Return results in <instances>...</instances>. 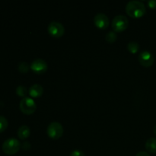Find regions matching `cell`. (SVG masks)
I'll return each instance as SVG.
<instances>
[{
    "label": "cell",
    "mask_w": 156,
    "mask_h": 156,
    "mask_svg": "<svg viewBox=\"0 0 156 156\" xmlns=\"http://www.w3.org/2000/svg\"><path fill=\"white\" fill-rule=\"evenodd\" d=\"M126 12L132 18H138L146 14V8L142 1L131 0L126 4Z\"/></svg>",
    "instance_id": "obj_1"
},
{
    "label": "cell",
    "mask_w": 156,
    "mask_h": 156,
    "mask_svg": "<svg viewBox=\"0 0 156 156\" xmlns=\"http://www.w3.org/2000/svg\"><path fill=\"white\" fill-rule=\"evenodd\" d=\"M2 151L4 153L7 155H15L21 149V143L19 140L15 138H9L5 140L2 146Z\"/></svg>",
    "instance_id": "obj_2"
},
{
    "label": "cell",
    "mask_w": 156,
    "mask_h": 156,
    "mask_svg": "<svg viewBox=\"0 0 156 156\" xmlns=\"http://www.w3.org/2000/svg\"><path fill=\"white\" fill-rule=\"evenodd\" d=\"M111 25L112 28L114 29V31H123L127 28L129 25V20L125 15H118L113 18Z\"/></svg>",
    "instance_id": "obj_3"
},
{
    "label": "cell",
    "mask_w": 156,
    "mask_h": 156,
    "mask_svg": "<svg viewBox=\"0 0 156 156\" xmlns=\"http://www.w3.org/2000/svg\"><path fill=\"white\" fill-rule=\"evenodd\" d=\"M19 107L21 111L25 114H33L37 109V105L34 100L29 97L23 98L20 101Z\"/></svg>",
    "instance_id": "obj_4"
},
{
    "label": "cell",
    "mask_w": 156,
    "mask_h": 156,
    "mask_svg": "<svg viewBox=\"0 0 156 156\" xmlns=\"http://www.w3.org/2000/svg\"><path fill=\"white\" fill-rule=\"evenodd\" d=\"M47 135L50 138L56 140V139H59V137L62 136V133H63V127H62V124L59 122H51L47 126Z\"/></svg>",
    "instance_id": "obj_5"
},
{
    "label": "cell",
    "mask_w": 156,
    "mask_h": 156,
    "mask_svg": "<svg viewBox=\"0 0 156 156\" xmlns=\"http://www.w3.org/2000/svg\"><path fill=\"white\" fill-rule=\"evenodd\" d=\"M47 30H48V33L53 37L59 38L61 37L65 33V27L62 23L53 21L48 24Z\"/></svg>",
    "instance_id": "obj_6"
},
{
    "label": "cell",
    "mask_w": 156,
    "mask_h": 156,
    "mask_svg": "<svg viewBox=\"0 0 156 156\" xmlns=\"http://www.w3.org/2000/svg\"><path fill=\"white\" fill-rule=\"evenodd\" d=\"M138 59L140 63L144 67H150L155 61L153 55L148 50L142 51L139 55Z\"/></svg>",
    "instance_id": "obj_7"
},
{
    "label": "cell",
    "mask_w": 156,
    "mask_h": 156,
    "mask_svg": "<svg viewBox=\"0 0 156 156\" xmlns=\"http://www.w3.org/2000/svg\"><path fill=\"white\" fill-rule=\"evenodd\" d=\"M47 67L48 66H47V62L44 59H40V58L34 59L30 64V69L37 74H42L45 73L47 69Z\"/></svg>",
    "instance_id": "obj_8"
},
{
    "label": "cell",
    "mask_w": 156,
    "mask_h": 156,
    "mask_svg": "<svg viewBox=\"0 0 156 156\" xmlns=\"http://www.w3.org/2000/svg\"><path fill=\"white\" fill-rule=\"evenodd\" d=\"M94 22L96 27L100 29H105L109 26V18L105 13H98L94 18Z\"/></svg>",
    "instance_id": "obj_9"
},
{
    "label": "cell",
    "mask_w": 156,
    "mask_h": 156,
    "mask_svg": "<svg viewBox=\"0 0 156 156\" xmlns=\"http://www.w3.org/2000/svg\"><path fill=\"white\" fill-rule=\"evenodd\" d=\"M44 93V88L39 84H34L29 88V94L31 98H39Z\"/></svg>",
    "instance_id": "obj_10"
},
{
    "label": "cell",
    "mask_w": 156,
    "mask_h": 156,
    "mask_svg": "<svg viewBox=\"0 0 156 156\" xmlns=\"http://www.w3.org/2000/svg\"><path fill=\"white\" fill-rule=\"evenodd\" d=\"M30 135V129L26 125H22L18 129V136L21 140H26Z\"/></svg>",
    "instance_id": "obj_11"
},
{
    "label": "cell",
    "mask_w": 156,
    "mask_h": 156,
    "mask_svg": "<svg viewBox=\"0 0 156 156\" xmlns=\"http://www.w3.org/2000/svg\"><path fill=\"white\" fill-rule=\"evenodd\" d=\"M146 150L151 153H156V138L152 137L149 138L146 143Z\"/></svg>",
    "instance_id": "obj_12"
},
{
    "label": "cell",
    "mask_w": 156,
    "mask_h": 156,
    "mask_svg": "<svg viewBox=\"0 0 156 156\" xmlns=\"http://www.w3.org/2000/svg\"><path fill=\"white\" fill-rule=\"evenodd\" d=\"M126 47H127V50L130 53H136L140 50V44L137 42H136V41H130V42H129L127 44Z\"/></svg>",
    "instance_id": "obj_13"
},
{
    "label": "cell",
    "mask_w": 156,
    "mask_h": 156,
    "mask_svg": "<svg viewBox=\"0 0 156 156\" xmlns=\"http://www.w3.org/2000/svg\"><path fill=\"white\" fill-rule=\"evenodd\" d=\"M30 68V66L27 62H24V61H21L18 64V69L21 73H27Z\"/></svg>",
    "instance_id": "obj_14"
},
{
    "label": "cell",
    "mask_w": 156,
    "mask_h": 156,
    "mask_svg": "<svg viewBox=\"0 0 156 156\" xmlns=\"http://www.w3.org/2000/svg\"><path fill=\"white\" fill-rule=\"evenodd\" d=\"M117 38V34H116V32L114 31V30L108 31V33H107L106 36H105V39H106V41H108V43H111V44L115 42Z\"/></svg>",
    "instance_id": "obj_15"
},
{
    "label": "cell",
    "mask_w": 156,
    "mask_h": 156,
    "mask_svg": "<svg viewBox=\"0 0 156 156\" xmlns=\"http://www.w3.org/2000/svg\"><path fill=\"white\" fill-rule=\"evenodd\" d=\"M16 94L20 97L25 98L27 94V90L24 85H18L16 88Z\"/></svg>",
    "instance_id": "obj_16"
},
{
    "label": "cell",
    "mask_w": 156,
    "mask_h": 156,
    "mask_svg": "<svg viewBox=\"0 0 156 156\" xmlns=\"http://www.w3.org/2000/svg\"><path fill=\"white\" fill-rule=\"evenodd\" d=\"M8 125H9V123H8L7 119L3 116H0V133L4 132L7 129Z\"/></svg>",
    "instance_id": "obj_17"
},
{
    "label": "cell",
    "mask_w": 156,
    "mask_h": 156,
    "mask_svg": "<svg viewBox=\"0 0 156 156\" xmlns=\"http://www.w3.org/2000/svg\"><path fill=\"white\" fill-rule=\"evenodd\" d=\"M70 156H85V153L83 151L80 150V149H75V150L72 151Z\"/></svg>",
    "instance_id": "obj_18"
},
{
    "label": "cell",
    "mask_w": 156,
    "mask_h": 156,
    "mask_svg": "<svg viewBox=\"0 0 156 156\" xmlns=\"http://www.w3.org/2000/svg\"><path fill=\"white\" fill-rule=\"evenodd\" d=\"M148 5L151 9H156V0H149V1H148Z\"/></svg>",
    "instance_id": "obj_19"
},
{
    "label": "cell",
    "mask_w": 156,
    "mask_h": 156,
    "mask_svg": "<svg viewBox=\"0 0 156 156\" xmlns=\"http://www.w3.org/2000/svg\"><path fill=\"white\" fill-rule=\"evenodd\" d=\"M136 156H150V155L145 151H141V152H138Z\"/></svg>",
    "instance_id": "obj_20"
},
{
    "label": "cell",
    "mask_w": 156,
    "mask_h": 156,
    "mask_svg": "<svg viewBox=\"0 0 156 156\" xmlns=\"http://www.w3.org/2000/svg\"><path fill=\"white\" fill-rule=\"evenodd\" d=\"M22 148L24 149H28L30 148V144L28 142H24L22 145Z\"/></svg>",
    "instance_id": "obj_21"
},
{
    "label": "cell",
    "mask_w": 156,
    "mask_h": 156,
    "mask_svg": "<svg viewBox=\"0 0 156 156\" xmlns=\"http://www.w3.org/2000/svg\"><path fill=\"white\" fill-rule=\"evenodd\" d=\"M153 132H154V133H155L156 135V125L155 126H154V128H153Z\"/></svg>",
    "instance_id": "obj_22"
}]
</instances>
